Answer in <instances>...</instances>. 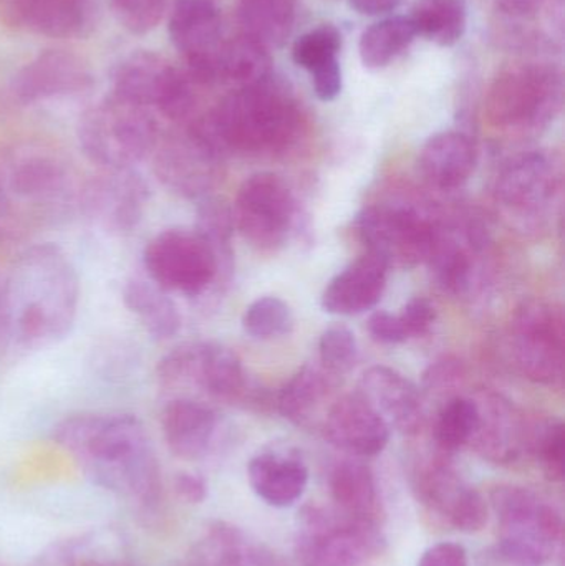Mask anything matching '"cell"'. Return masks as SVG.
Listing matches in <instances>:
<instances>
[{"mask_svg": "<svg viewBox=\"0 0 565 566\" xmlns=\"http://www.w3.org/2000/svg\"><path fill=\"white\" fill-rule=\"evenodd\" d=\"M53 439L72 452L102 488L143 505L158 501V461L136 416H70L56 426Z\"/></svg>", "mask_w": 565, "mask_h": 566, "instance_id": "cell-1", "label": "cell"}, {"mask_svg": "<svg viewBox=\"0 0 565 566\" xmlns=\"http://www.w3.org/2000/svg\"><path fill=\"white\" fill-rule=\"evenodd\" d=\"M80 281L55 244H40L20 255L3 285L6 335L39 348L65 338L75 325Z\"/></svg>", "mask_w": 565, "mask_h": 566, "instance_id": "cell-2", "label": "cell"}, {"mask_svg": "<svg viewBox=\"0 0 565 566\" xmlns=\"http://www.w3.org/2000/svg\"><path fill=\"white\" fill-rule=\"evenodd\" d=\"M302 113L291 90L274 75L238 86L198 126L224 155L279 151L301 132Z\"/></svg>", "mask_w": 565, "mask_h": 566, "instance_id": "cell-3", "label": "cell"}, {"mask_svg": "<svg viewBox=\"0 0 565 566\" xmlns=\"http://www.w3.org/2000/svg\"><path fill=\"white\" fill-rule=\"evenodd\" d=\"M158 125L145 106L106 96L79 123L80 148L100 168L133 169L158 146Z\"/></svg>", "mask_w": 565, "mask_h": 566, "instance_id": "cell-4", "label": "cell"}, {"mask_svg": "<svg viewBox=\"0 0 565 566\" xmlns=\"http://www.w3.org/2000/svg\"><path fill=\"white\" fill-rule=\"evenodd\" d=\"M498 518V552L506 566H543L563 542V517L531 489L500 485L491 492Z\"/></svg>", "mask_w": 565, "mask_h": 566, "instance_id": "cell-5", "label": "cell"}, {"mask_svg": "<svg viewBox=\"0 0 565 566\" xmlns=\"http://www.w3.org/2000/svg\"><path fill=\"white\" fill-rule=\"evenodd\" d=\"M385 548L387 538L374 522L318 505H307L299 515L295 554L301 566H362Z\"/></svg>", "mask_w": 565, "mask_h": 566, "instance_id": "cell-6", "label": "cell"}, {"mask_svg": "<svg viewBox=\"0 0 565 566\" xmlns=\"http://www.w3.org/2000/svg\"><path fill=\"white\" fill-rule=\"evenodd\" d=\"M563 105V80L554 66L516 63L494 78L486 116L498 128L534 129L550 125Z\"/></svg>", "mask_w": 565, "mask_h": 566, "instance_id": "cell-7", "label": "cell"}, {"mask_svg": "<svg viewBox=\"0 0 565 566\" xmlns=\"http://www.w3.org/2000/svg\"><path fill=\"white\" fill-rule=\"evenodd\" d=\"M143 264L149 281L165 292L199 296L226 271L211 245L195 229H168L146 244Z\"/></svg>", "mask_w": 565, "mask_h": 566, "instance_id": "cell-8", "label": "cell"}, {"mask_svg": "<svg viewBox=\"0 0 565 566\" xmlns=\"http://www.w3.org/2000/svg\"><path fill=\"white\" fill-rule=\"evenodd\" d=\"M113 95L185 122L196 108L195 82L155 52H133L112 73Z\"/></svg>", "mask_w": 565, "mask_h": 566, "instance_id": "cell-9", "label": "cell"}, {"mask_svg": "<svg viewBox=\"0 0 565 566\" xmlns=\"http://www.w3.org/2000/svg\"><path fill=\"white\" fill-rule=\"evenodd\" d=\"M158 379L165 389L198 388L219 401L239 402L248 398L241 359L219 343L178 346L159 361Z\"/></svg>", "mask_w": 565, "mask_h": 566, "instance_id": "cell-10", "label": "cell"}, {"mask_svg": "<svg viewBox=\"0 0 565 566\" xmlns=\"http://www.w3.org/2000/svg\"><path fill=\"white\" fill-rule=\"evenodd\" d=\"M564 316L553 303L526 300L511 325V356L517 371L537 385L554 386L564 378Z\"/></svg>", "mask_w": 565, "mask_h": 566, "instance_id": "cell-11", "label": "cell"}, {"mask_svg": "<svg viewBox=\"0 0 565 566\" xmlns=\"http://www.w3.org/2000/svg\"><path fill=\"white\" fill-rule=\"evenodd\" d=\"M358 234L368 252L388 268L411 269L430 259L438 228L408 206H368L357 216Z\"/></svg>", "mask_w": 565, "mask_h": 566, "instance_id": "cell-12", "label": "cell"}, {"mask_svg": "<svg viewBox=\"0 0 565 566\" xmlns=\"http://www.w3.org/2000/svg\"><path fill=\"white\" fill-rule=\"evenodd\" d=\"M234 226L255 248L275 251L285 244L297 219V201L287 182L274 172L249 176L236 198Z\"/></svg>", "mask_w": 565, "mask_h": 566, "instance_id": "cell-13", "label": "cell"}, {"mask_svg": "<svg viewBox=\"0 0 565 566\" xmlns=\"http://www.w3.org/2000/svg\"><path fill=\"white\" fill-rule=\"evenodd\" d=\"M168 32L195 83H218L219 59L228 40L218 7L211 0H176Z\"/></svg>", "mask_w": 565, "mask_h": 566, "instance_id": "cell-14", "label": "cell"}, {"mask_svg": "<svg viewBox=\"0 0 565 566\" xmlns=\"http://www.w3.org/2000/svg\"><path fill=\"white\" fill-rule=\"evenodd\" d=\"M221 156L211 139L192 125L185 135L172 136L156 149L153 169L175 195L205 199L218 181Z\"/></svg>", "mask_w": 565, "mask_h": 566, "instance_id": "cell-15", "label": "cell"}, {"mask_svg": "<svg viewBox=\"0 0 565 566\" xmlns=\"http://www.w3.org/2000/svg\"><path fill=\"white\" fill-rule=\"evenodd\" d=\"M415 491L421 504L457 531L474 534L486 527L490 517L486 499L444 462L421 469Z\"/></svg>", "mask_w": 565, "mask_h": 566, "instance_id": "cell-16", "label": "cell"}, {"mask_svg": "<svg viewBox=\"0 0 565 566\" xmlns=\"http://www.w3.org/2000/svg\"><path fill=\"white\" fill-rule=\"evenodd\" d=\"M148 199V185L135 169H105L82 192L86 214L116 234H128L138 228Z\"/></svg>", "mask_w": 565, "mask_h": 566, "instance_id": "cell-17", "label": "cell"}, {"mask_svg": "<svg viewBox=\"0 0 565 566\" xmlns=\"http://www.w3.org/2000/svg\"><path fill=\"white\" fill-rule=\"evenodd\" d=\"M93 76L80 56L50 50L27 63L13 80V93L25 105L90 92Z\"/></svg>", "mask_w": 565, "mask_h": 566, "instance_id": "cell-18", "label": "cell"}, {"mask_svg": "<svg viewBox=\"0 0 565 566\" xmlns=\"http://www.w3.org/2000/svg\"><path fill=\"white\" fill-rule=\"evenodd\" d=\"M478 428L471 446L488 461L510 464L527 451L530 428L520 409L496 392L474 399Z\"/></svg>", "mask_w": 565, "mask_h": 566, "instance_id": "cell-19", "label": "cell"}, {"mask_svg": "<svg viewBox=\"0 0 565 566\" xmlns=\"http://www.w3.org/2000/svg\"><path fill=\"white\" fill-rule=\"evenodd\" d=\"M390 429L357 391L337 399L325 412L324 432L328 441L358 458L384 452L390 441Z\"/></svg>", "mask_w": 565, "mask_h": 566, "instance_id": "cell-20", "label": "cell"}, {"mask_svg": "<svg viewBox=\"0 0 565 566\" xmlns=\"http://www.w3.org/2000/svg\"><path fill=\"white\" fill-rule=\"evenodd\" d=\"M556 171L543 153L517 156L501 172L498 201L513 218H537L554 199Z\"/></svg>", "mask_w": 565, "mask_h": 566, "instance_id": "cell-21", "label": "cell"}, {"mask_svg": "<svg viewBox=\"0 0 565 566\" xmlns=\"http://www.w3.org/2000/svg\"><path fill=\"white\" fill-rule=\"evenodd\" d=\"M0 182L9 206L15 198L40 211H55L69 201V192L72 191V181L65 166L46 155L17 159L10 165L9 171L0 176Z\"/></svg>", "mask_w": 565, "mask_h": 566, "instance_id": "cell-22", "label": "cell"}, {"mask_svg": "<svg viewBox=\"0 0 565 566\" xmlns=\"http://www.w3.org/2000/svg\"><path fill=\"white\" fill-rule=\"evenodd\" d=\"M358 395L388 422L415 432L423 422V398L407 376L388 366H372L358 381Z\"/></svg>", "mask_w": 565, "mask_h": 566, "instance_id": "cell-23", "label": "cell"}, {"mask_svg": "<svg viewBox=\"0 0 565 566\" xmlns=\"http://www.w3.org/2000/svg\"><path fill=\"white\" fill-rule=\"evenodd\" d=\"M388 269L372 252L352 262L324 290L322 306L325 312L352 316L374 308L387 289Z\"/></svg>", "mask_w": 565, "mask_h": 566, "instance_id": "cell-24", "label": "cell"}, {"mask_svg": "<svg viewBox=\"0 0 565 566\" xmlns=\"http://www.w3.org/2000/svg\"><path fill=\"white\" fill-rule=\"evenodd\" d=\"M163 436L172 454L185 461L205 458L215 441L218 416L191 398L169 401L161 415Z\"/></svg>", "mask_w": 565, "mask_h": 566, "instance_id": "cell-25", "label": "cell"}, {"mask_svg": "<svg viewBox=\"0 0 565 566\" xmlns=\"http://www.w3.org/2000/svg\"><path fill=\"white\" fill-rule=\"evenodd\" d=\"M249 484L259 499L272 507H291L304 495L308 469L297 454L264 451L248 465Z\"/></svg>", "mask_w": 565, "mask_h": 566, "instance_id": "cell-26", "label": "cell"}, {"mask_svg": "<svg viewBox=\"0 0 565 566\" xmlns=\"http://www.w3.org/2000/svg\"><path fill=\"white\" fill-rule=\"evenodd\" d=\"M2 7L17 27L53 39L82 35L90 20L86 0H2Z\"/></svg>", "mask_w": 565, "mask_h": 566, "instance_id": "cell-27", "label": "cell"}, {"mask_svg": "<svg viewBox=\"0 0 565 566\" xmlns=\"http://www.w3.org/2000/svg\"><path fill=\"white\" fill-rule=\"evenodd\" d=\"M477 159V148L470 136L461 132H443L425 143L420 169L435 188L457 189L471 178Z\"/></svg>", "mask_w": 565, "mask_h": 566, "instance_id": "cell-28", "label": "cell"}, {"mask_svg": "<svg viewBox=\"0 0 565 566\" xmlns=\"http://www.w3.org/2000/svg\"><path fill=\"white\" fill-rule=\"evenodd\" d=\"M202 566H292L264 545L252 544L234 525L215 522L199 542Z\"/></svg>", "mask_w": 565, "mask_h": 566, "instance_id": "cell-29", "label": "cell"}, {"mask_svg": "<svg viewBox=\"0 0 565 566\" xmlns=\"http://www.w3.org/2000/svg\"><path fill=\"white\" fill-rule=\"evenodd\" d=\"M331 494L342 514L380 525L384 505L377 479L368 465L357 461L341 462L331 475Z\"/></svg>", "mask_w": 565, "mask_h": 566, "instance_id": "cell-30", "label": "cell"}, {"mask_svg": "<svg viewBox=\"0 0 565 566\" xmlns=\"http://www.w3.org/2000/svg\"><path fill=\"white\" fill-rule=\"evenodd\" d=\"M297 17V0H239L238 20L242 35L265 49L287 43Z\"/></svg>", "mask_w": 565, "mask_h": 566, "instance_id": "cell-31", "label": "cell"}, {"mask_svg": "<svg viewBox=\"0 0 565 566\" xmlns=\"http://www.w3.org/2000/svg\"><path fill=\"white\" fill-rule=\"evenodd\" d=\"M334 376L324 366L299 369L279 392V412L294 424L307 426L331 398Z\"/></svg>", "mask_w": 565, "mask_h": 566, "instance_id": "cell-32", "label": "cell"}, {"mask_svg": "<svg viewBox=\"0 0 565 566\" xmlns=\"http://www.w3.org/2000/svg\"><path fill=\"white\" fill-rule=\"evenodd\" d=\"M123 303L142 319L156 339L172 338L181 328V313L168 292L151 281H129L123 289Z\"/></svg>", "mask_w": 565, "mask_h": 566, "instance_id": "cell-33", "label": "cell"}, {"mask_svg": "<svg viewBox=\"0 0 565 566\" xmlns=\"http://www.w3.org/2000/svg\"><path fill=\"white\" fill-rule=\"evenodd\" d=\"M417 35L440 46H453L463 39L468 27L464 0H417L411 15Z\"/></svg>", "mask_w": 565, "mask_h": 566, "instance_id": "cell-34", "label": "cell"}, {"mask_svg": "<svg viewBox=\"0 0 565 566\" xmlns=\"http://www.w3.org/2000/svg\"><path fill=\"white\" fill-rule=\"evenodd\" d=\"M414 22L407 15H391L364 30L358 43L362 62L367 69H385L417 39Z\"/></svg>", "mask_w": 565, "mask_h": 566, "instance_id": "cell-35", "label": "cell"}, {"mask_svg": "<svg viewBox=\"0 0 565 566\" xmlns=\"http://www.w3.org/2000/svg\"><path fill=\"white\" fill-rule=\"evenodd\" d=\"M274 75L272 56L255 40L245 35L228 39L219 59V82H231L238 86L252 85Z\"/></svg>", "mask_w": 565, "mask_h": 566, "instance_id": "cell-36", "label": "cell"}, {"mask_svg": "<svg viewBox=\"0 0 565 566\" xmlns=\"http://www.w3.org/2000/svg\"><path fill=\"white\" fill-rule=\"evenodd\" d=\"M428 264L433 271L438 285L444 292L461 295L470 289L473 281V261H471L470 251L453 239L444 238L440 229H438L437 242Z\"/></svg>", "mask_w": 565, "mask_h": 566, "instance_id": "cell-37", "label": "cell"}, {"mask_svg": "<svg viewBox=\"0 0 565 566\" xmlns=\"http://www.w3.org/2000/svg\"><path fill=\"white\" fill-rule=\"evenodd\" d=\"M478 428V406L473 398L454 396L441 406L435 421V439L444 452L471 444Z\"/></svg>", "mask_w": 565, "mask_h": 566, "instance_id": "cell-38", "label": "cell"}, {"mask_svg": "<svg viewBox=\"0 0 565 566\" xmlns=\"http://www.w3.org/2000/svg\"><path fill=\"white\" fill-rule=\"evenodd\" d=\"M195 231L211 245L224 271L231 268V235L234 231L232 209L219 198L201 199Z\"/></svg>", "mask_w": 565, "mask_h": 566, "instance_id": "cell-39", "label": "cell"}, {"mask_svg": "<svg viewBox=\"0 0 565 566\" xmlns=\"http://www.w3.org/2000/svg\"><path fill=\"white\" fill-rule=\"evenodd\" d=\"M527 451L540 461L546 479L561 482L564 479L565 428L561 419L550 418L534 422L530 428Z\"/></svg>", "mask_w": 565, "mask_h": 566, "instance_id": "cell-40", "label": "cell"}, {"mask_svg": "<svg viewBox=\"0 0 565 566\" xmlns=\"http://www.w3.org/2000/svg\"><path fill=\"white\" fill-rule=\"evenodd\" d=\"M242 326L252 338H279L292 332L294 315L291 306L279 296H261L245 308Z\"/></svg>", "mask_w": 565, "mask_h": 566, "instance_id": "cell-41", "label": "cell"}, {"mask_svg": "<svg viewBox=\"0 0 565 566\" xmlns=\"http://www.w3.org/2000/svg\"><path fill=\"white\" fill-rule=\"evenodd\" d=\"M341 50V30L332 23H325L295 40L292 45V60L295 65L312 72L322 63L338 59Z\"/></svg>", "mask_w": 565, "mask_h": 566, "instance_id": "cell-42", "label": "cell"}, {"mask_svg": "<svg viewBox=\"0 0 565 566\" xmlns=\"http://www.w3.org/2000/svg\"><path fill=\"white\" fill-rule=\"evenodd\" d=\"M321 363L332 375L341 376L354 369L358 361V345L348 326L332 325L322 333L318 342Z\"/></svg>", "mask_w": 565, "mask_h": 566, "instance_id": "cell-43", "label": "cell"}, {"mask_svg": "<svg viewBox=\"0 0 565 566\" xmlns=\"http://www.w3.org/2000/svg\"><path fill=\"white\" fill-rule=\"evenodd\" d=\"M112 12L119 27L132 35H146L161 23L166 0H112Z\"/></svg>", "mask_w": 565, "mask_h": 566, "instance_id": "cell-44", "label": "cell"}, {"mask_svg": "<svg viewBox=\"0 0 565 566\" xmlns=\"http://www.w3.org/2000/svg\"><path fill=\"white\" fill-rule=\"evenodd\" d=\"M398 316L408 338H420L430 333L431 326L437 322V308L430 300L415 296L404 306Z\"/></svg>", "mask_w": 565, "mask_h": 566, "instance_id": "cell-45", "label": "cell"}, {"mask_svg": "<svg viewBox=\"0 0 565 566\" xmlns=\"http://www.w3.org/2000/svg\"><path fill=\"white\" fill-rule=\"evenodd\" d=\"M308 73L312 76L315 95L321 102H334L341 95L342 86H344L341 60H328Z\"/></svg>", "mask_w": 565, "mask_h": 566, "instance_id": "cell-46", "label": "cell"}, {"mask_svg": "<svg viewBox=\"0 0 565 566\" xmlns=\"http://www.w3.org/2000/svg\"><path fill=\"white\" fill-rule=\"evenodd\" d=\"M367 325L368 332L377 342L397 345V343H404L408 339L407 332H405L404 325H401L400 316L385 312V310L372 313Z\"/></svg>", "mask_w": 565, "mask_h": 566, "instance_id": "cell-47", "label": "cell"}, {"mask_svg": "<svg viewBox=\"0 0 565 566\" xmlns=\"http://www.w3.org/2000/svg\"><path fill=\"white\" fill-rule=\"evenodd\" d=\"M418 566H471V564L463 545L441 542L421 555Z\"/></svg>", "mask_w": 565, "mask_h": 566, "instance_id": "cell-48", "label": "cell"}, {"mask_svg": "<svg viewBox=\"0 0 565 566\" xmlns=\"http://www.w3.org/2000/svg\"><path fill=\"white\" fill-rule=\"evenodd\" d=\"M175 491L186 504H202L208 497V484L205 479L201 475L191 474V472H181L176 475Z\"/></svg>", "mask_w": 565, "mask_h": 566, "instance_id": "cell-49", "label": "cell"}, {"mask_svg": "<svg viewBox=\"0 0 565 566\" xmlns=\"http://www.w3.org/2000/svg\"><path fill=\"white\" fill-rule=\"evenodd\" d=\"M404 0H348L352 9L360 15L380 17L397 10Z\"/></svg>", "mask_w": 565, "mask_h": 566, "instance_id": "cell-50", "label": "cell"}, {"mask_svg": "<svg viewBox=\"0 0 565 566\" xmlns=\"http://www.w3.org/2000/svg\"><path fill=\"white\" fill-rule=\"evenodd\" d=\"M498 6L503 12L511 15L526 17L540 9L543 0H496Z\"/></svg>", "mask_w": 565, "mask_h": 566, "instance_id": "cell-51", "label": "cell"}, {"mask_svg": "<svg viewBox=\"0 0 565 566\" xmlns=\"http://www.w3.org/2000/svg\"><path fill=\"white\" fill-rule=\"evenodd\" d=\"M6 335V313H3V285L0 283V336Z\"/></svg>", "mask_w": 565, "mask_h": 566, "instance_id": "cell-52", "label": "cell"}, {"mask_svg": "<svg viewBox=\"0 0 565 566\" xmlns=\"http://www.w3.org/2000/svg\"><path fill=\"white\" fill-rule=\"evenodd\" d=\"M362 566H365V565H362Z\"/></svg>", "mask_w": 565, "mask_h": 566, "instance_id": "cell-53", "label": "cell"}]
</instances>
